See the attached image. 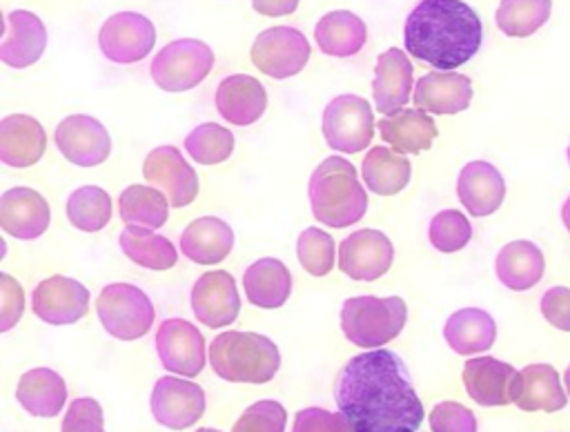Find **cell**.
<instances>
[{
  "label": "cell",
  "mask_w": 570,
  "mask_h": 432,
  "mask_svg": "<svg viewBox=\"0 0 570 432\" xmlns=\"http://www.w3.org/2000/svg\"><path fill=\"white\" fill-rule=\"evenodd\" d=\"M292 432H354L341 412L325 408H305L296 412Z\"/></svg>",
  "instance_id": "obj_45"
},
{
  "label": "cell",
  "mask_w": 570,
  "mask_h": 432,
  "mask_svg": "<svg viewBox=\"0 0 570 432\" xmlns=\"http://www.w3.org/2000/svg\"><path fill=\"white\" fill-rule=\"evenodd\" d=\"M149 408L154 419L167 430H187L205 412V392L198 383L178 376H160L154 383Z\"/></svg>",
  "instance_id": "obj_11"
},
{
  "label": "cell",
  "mask_w": 570,
  "mask_h": 432,
  "mask_svg": "<svg viewBox=\"0 0 570 432\" xmlns=\"http://www.w3.org/2000/svg\"><path fill=\"white\" fill-rule=\"evenodd\" d=\"M118 245L129 261L154 272L171 269L178 261V252L171 240L163 234H154L147 227L127 225L118 236Z\"/></svg>",
  "instance_id": "obj_35"
},
{
  "label": "cell",
  "mask_w": 570,
  "mask_h": 432,
  "mask_svg": "<svg viewBox=\"0 0 570 432\" xmlns=\"http://www.w3.org/2000/svg\"><path fill=\"white\" fill-rule=\"evenodd\" d=\"M552 0H501L494 20L505 36L528 38L548 22Z\"/></svg>",
  "instance_id": "obj_37"
},
{
  "label": "cell",
  "mask_w": 570,
  "mask_h": 432,
  "mask_svg": "<svg viewBox=\"0 0 570 432\" xmlns=\"http://www.w3.org/2000/svg\"><path fill=\"white\" fill-rule=\"evenodd\" d=\"M456 194L470 216L483 218L494 214L505 198V180L488 160H470L459 171Z\"/></svg>",
  "instance_id": "obj_21"
},
{
  "label": "cell",
  "mask_w": 570,
  "mask_h": 432,
  "mask_svg": "<svg viewBox=\"0 0 570 432\" xmlns=\"http://www.w3.org/2000/svg\"><path fill=\"white\" fill-rule=\"evenodd\" d=\"M561 220H563L566 229L570 232V196L566 198V203H563V207H561Z\"/></svg>",
  "instance_id": "obj_49"
},
{
  "label": "cell",
  "mask_w": 570,
  "mask_h": 432,
  "mask_svg": "<svg viewBox=\"0 0 570 432\" xmlns=\"http://www.w3.org/2000/svg\"><path fill=\"white\" fill-rule=\"evenodd\" d=\"M209 363L223 381L267 383L281 367V352L274 341L258 332L229 330L212 341Z\"/></svg>",
  "instance_id": "obj_4"
},
{
  "label": "cell",
  "mask_w": 570,
  "mask_h": 432,
  "mask_svg": "<svg viewBox=\"0 0 570 432\" xmlns=\"http://www.w3.org/2000/svg\"><path fill=\"white\" fill-rule=\"evenodd\" d=\"M216 109L232 125H254L267 109V91L258 78L232 73L216 87Z\"/></svg>",
  "instance_id": "obj_24"
},
{
  "label": "cell",
  "mask_w": 570,
  "mask_h": 432,
  "mask_svg": "<svg viewBox=\"0 0 570 432\" xmlns=\"http://www.w3.org/2000/svg\"><path fill=\"white\" fill-rule=\"evenodd\" d=\"M392 240L379 229H356L338 245V269L354 281H376L392 267Z\"/></svg>",
  "instance_id": "obj_12"
},
{
  "label": "cell",
  "mask_w": 570,
  "mask_h": 432,
  "mask_svg": "<svg viewBox=\"0 0 570 432\" xmlns=\"http://www.w3.org/2000/svg\"><path fill=\"white\" fill-rule=\"evenodd\" d=\"M234 247L232 227L218 216H200L180 234V252L198 265H216L229 256Z\"/></svg>",
  "instance_id": "obj_27"
},
{
  "label": "cell",
  "mask_w": 570,
  "mask_h": 432,
  "mask_svg": "<svg viewBox=\"0 0 570 432\" xmlns=\"http://www.w3.org/2000/svg\"><path fill=\"white\" fill-rule=\"evenodd\" d=\"M376 127L379 136L399 154L425 151L439 136L436 122L421 109H401L392 116H383Z\"/></svg>",
  "instance_id": "obj_28"
},
{
  "label": "cell",
  "mask_w": 570,
  "mask_h": 432,
  "mask_svg": "<svg viewBox=\"0 0 570 432\" xmlns=\"http://www.w3.org/2000/svg\"><path fill=\"white\" fill-rule=\"evenodd\" d=\"M463 385L468 396L485 408L514 403V390L519 381V372L494 356L468 359L463 365Z\"/></svg>",
  "instance_id": "obj_18"
},
{
  "label": "cell",
  "mask_w": 570,
  "mask_h": 432,
  "mask_svg": "<svg viewBox=\"0 0 570 432\" xmlns=\"http://www.w3.org/2000/svg\"><path fill=\"white\" fill-rule=\"evenodd\" d=\"M363 183L376 196H394L407 187L412 176L410 160L392 147H372L361 165Z\"/></svg>",
  "instance_id": "obj_34"
},
{
  "label": "cell",
  "mask_w": 570,
  "mask_h": 432,
  "mask_svg": "<svg viewBox=\"0 0 570 432\" xmlns=\"http://www.w3.org/2000/svg\"><path fill=\"white\" fill-rule=\"evenodd\" d=\"M412 73H414L412 62L403 49L392 47L379 56L374 80H372L374 109L379 114L392 116L401 111V107L410 100Z\"/></svg>",
  "instance_id": "obj_22"
},
{
  "label": "cell",
  "mask_w": 570,
  "mask_h": 432,
  "mask_svg": "<svg viewBox=\"0 0 570 432\" xmlns=\"http://www.w3.org/2000/svg\"><path fill=\"white\" fill-rule=\"evenodd\" d=\"M325 143L343 154L363 151L374 138V114L365 98L341 94L323 109Z\"/></svg>",
  "instance_id": "obj_8"
},
{
  "label": "cell",
  "mask_w": 570,
  "mask_h": 432,
  "mask_svg": "<svg viewBox=\"0 0 570 432\" xmlns=\"http://www.w3.org/2000/svg\"><path fill=\"white\" fill-rule=\"evenodd\" d=\"M31 310L49 325H71L87 314L89 289L76 278L53 274L36 285Z\"/></svg>",
  "instance_id": "obj_16"
},
{
  "label": "cell",
  "mask_w": 570,
  "mask_h": 432,
  "mask_svg": "<svg viewBox=\"0 0 570 432\" xmlns=\"http://www.w3.org/2000/svg\"><path fill=\"white\" fill-rule=\"evenodd\" d=\"M403 40L410 56L439 71H452L476 56L483 24L463 0H421L405 20Z\"/></svg>",
  "instance_id": "obj_2"
},
{
  "label": "cell",
  "mask_w": 570,
  "mask_h": 432,
  "mask_svg": "<svg viewBox=\"0 0 570 432\" xmlns=\"http://www.w3.org/2000/svg\"><path fill=\"white\" fill-rule=\"evenodd\" d=\"M287 412L278 401L263 399L252 403L232 425V432H285Z\"/></svg>",
  "instance_id": "obj_42"
},
{
  "label": "cell",
  "mask_w": 570,
  "mask_h": 432,
  "mask_svg": "<svg viewBox=\"0 0 570 432\" xmlns=\"http://www.w3.org/2000/svg\"><path fill=\"white\" fill-rule=\"evenodd\" d=\"M234 134L218 122H203L185 136V151L200 165L225 163L234 151Z\"/></svg>",
  "instance_id": "obj_39"
},
{
  "label": "cell",
  "mask_w": 570,
  "mask_h": 432,
  "mask_svg": "<svg viewBox=\"0 0 570 432\" xmlns=\"http://www.w3.org/2000/svg\"><path fill=\"white\" fill-rule=\"evenodd\" d=\"M120 218L127 225L158 229L167 223L169 198L149 185H129L118 198Z\"/></svg>",
  "instance_id": "obj_36"
},
{
  "label": "cell",
  "mask_w": 570,
  "mask_h": 432,
  "mask_svg": "<svg viewBox=\"0 0 570 432\" xmlns=\"http://www.w3.org/2000/svg\"><path fill=\"white\" fill-rule=\"evenodd\" d=\"M4 40L0 45V60L9 67L24 69L40 60L47 47L45 22L27 9L9 11L4 18Z\"/></svg>",
  "instance_id": "obj_20"
},
{
  "label": "cell",
  "mask_w": 570,
  "mask_h": 432,
  "mask_svg": "<svg viewBox=\"0 0 570 432\" xmlns=\"http://www.w3.org/2000/svg\"><path fill=\"white\" fill-rule=\"evenodd\" d=\"M405 318L407 305L401 296H352L341 307L345 338L365 350H376L396 338Z\"/></svg>",
  "instance_id": "obj_5"
},
{
  "label": "cell",
  "mask_w": 570,
  "mask_h": 432,
  "mask_svg": "<svg viewBox=\"0 0 570 432\" xmlns=\"http://www.w3.org/2000/svg\"><path fill=\"white\" fill-rule=\"evenodd\" d=\"M432 432H476V416L456 401H441L430 412Z\"/></svg>",
  "instance_id": "obj_43"
},
{
  "label": "cell",
  "mask_w": 570,
  "mask_h": 432,
  "mask_svg": "<svg viewBox=\"0 0 570 432\" xmlns=\"http://www.w3.org/2000/svg\"><path fill=\"white\" fill-rule=\"evenodd\" d=\"M53 140L58 151L78 167H96L111 154L107 127L87 114L62 118L53 131Z\"/></svg>",
  "instance_id": "obj_14"
},
{
  "label": "cell",
  "mask_w": 570,
  "mask_h": 432,
  "mask_svg": "<svg viewBox=\"0 0 570 432\" xmlns=\"http://www.w3.org/2000/svg\"><path fill=\"white\" fill-rule=\"evenodd\" d=\"M314 40L325 56L350 58L363 49L367 40V29L356 13L347 9H336L325 13L316 22Z\"/></svg>",
  "instance_id": "obj_33"
},
{
  "label": "cell",
  "mask_w": 570,
  "mask_h": 432,
  "mask_svg": "<svg viewBox=\"0 0 570 432\" xmlns=\"http://www.w3.org/2000/svg\"><path fill=\"white\" fill-rule=\"evenodd\" d=\"M60 432H105L100 403L89 396L73 399L62 419Z\"/></svg>",
  "instance_id": "obj_44"
},
{
  "label": "cell",
  "mask_w": 570,
  "mask_h": 432,
  "mask_svg": "<svg viewBox=\"0 0 570 432\" xmlns=\"http://www.w3.org/2000/svg\"><path fill=\"white\" fill-rule=\"evenodd\" d=\"M252 9L261 16H269V18H278V16H287L294 13L298 9L301 0H249Z\"/></svg>",
  "instance_id": "obj_48"
},
{
  "label": "cell",
  "mask_w": 570,
  "mask_h": 432,
  "mask_svg": "<svg viewBox=\"0 0 570 432\" xmlns=\"http://www.w3.org/2000/svg\"><path fill=\"white\" fill-rule=\"evenodd\" d=\"M312 56L309 40L296 27H267L263 29L252 45L249 58L254 67L276 80L292 78L307 65Z\"/></svg>",
  "instance_id": "obj_9"
},
{
  "label": "cell",
  "mask_w": 570,
  "mask_h": 432,
  "mask_svg": "<svg viewBox=\"0 0 570 432\" xmlns=\"http://www.w3.org/2000/svg\"><path fill=\"white\" fill-rule=\"evenodd\" d=\"M196 432H220V430H214V428H200V430H196Z\"/></svg>",
  "instance_id": "obj_51"
},
{
  "label": "cell",
  "mask_w": 570,
  "mask_h": 432,
  "mask_svg": "<svg viewBox=\"0 0 570 432\" xmlns=\"http://www.w3.org/2000/svg\"><path fill=\"white\" fill-rule=\"evenodd\" d=\"M156 352L165 370L196 376L205 367V338L185 318H165L156 332Z\"/></svg>",
  "instance_id": "obj_15"
},
{
  "label": "cell",
  "mask_w": 570,
  "mask_h": 432,
  "mask_svg": "<svg viewBox=\"0 0 570 432\" xmlns=\"http://www.w3.org/2000/svg\"><path fill=\"white\" fill-rule=\"evenodd\" d=\"M412 100L425 114H459L470 107L472 80L454 71H430L414 85Z\"/></svg>",
  "instance_id": "obj_23"
},
{
  "label": "cell",
  "mask_w": 570,
  "mask_h": 432,
  "mask_svg": "<svg viewBox=\"0 0 570 432\" xmlns=\"http://www.w3.org/2000/svg\"><path fill=\"white\" fill-rule=\"evenodd\" d=\"M49 203L31 187H11L0 196V227L4 234L33 240L49 227Z\"/></svg>",
  "instance_id": "obj_19"
},
{
  "label": "cell",
  "mask_w": 570,
  "mask_h": 432,
  "mask_svg": "<svg viewBox=\"0 0 570 432\" xmlns=\"http://www.w3.org/2000/svg\"><path fill=\"white\" fill-rule=\"evenodd\" d=\"M334 401L354 432H414L425 412L401 356L381 347L341 367Z\"/></svg>",
  "instance_id": "obj_1"
},
{
  "label": "cell",
  "mask_w": 570,
  "mask_h": 432,
  "mask_svg": "<svg viewBox=\"0 0 570 432\" xmlns=\"http://www.w3.org/2000/svg\"><path fill=\"white\" fill-rule=\"evenodd\" d=\"M47 147L45 127L27 114H9L0 120V160L9 167L36 165Z\"/></svg>",
  "instance_id": "obj_25"
},
{
  "label": "cell",
  "mask_w": 570,
  "mask_h": 432,
  "mask_svg": "<svg viewBox=\"0 0 570 432\" xmlns=\"http://www.w3.org/2000/svg\"><path fill=\"white\" fill-rule=\"evenodd\" d=\"M514 403L525 412H559L568 403L559 372L548 363H532L519 372Z\"/></svg>",
  "instance_id": "obj_26"
},
{
  "label": "cell",
  "mask_w": 570,
  "mask_h": 432,
  "mask_svg": "<svg viewBox=\"0 0 570 432\" xmlns=\"http://www.w3.org/2000/svg\"><path fill=\"white\" fill-rule=\"evenodd\" d=\"M428 238L436 252L454 254L470 243L472 225L468 216H463L459 209H443L436 216H432Z\"/></svg>",
  "instance_id": "obj_41"
},
{
  "label": "cell",
  "mask_w": 570,
  "mask_h": 432,
  "mask_svg": "<svg viewBox=\"0 0 570 432\" xmlns=\"http://www.w3.org/2000/svg\"><path fill=\"white\" fill-rule=\"evenodd\" d=\"M568 163H570V145H568Z\"/></svg>",
  "instance_id": "obj_52"
},
{
  "label": "cell",
  "mask_w": 570,
  "mask_h": 432,
  "mask_svg": "<svg viewBox=\"0 0 570 432\" xmlns=\"http://www.w3.org/2000/svg\"><path fill=\"white\" fill-rule=\"evenodd\" d=\"M214 51L196 38H178L167 42L151 60V80L169 94L189 91L200 85L214 69Z\"/></svg>",
  "instance_id": "obj_6"
},
{
  "label": "cell",
  "mask_w": 570,
  "mask_h": 432,
  "mask_svg": "<svg viewBox=\"0 0 570 432\" xmlns=\"http://www.w3.org/2000/svg\"><path fill=\"white\" fill-rule=\"evenodd\" d=\"M16 399L31 416L51 419L67 401V385L58 372L49 367H33L20 376Z\"/></svg>",
  "instance_id": "obj_32"
},
{
  "label": "cell",
  "mask_w": 570,
  "mask_h": 432,
  "mask_svg": "<svg viewBox=\"0 0 570 432\" xmlns=\"http://www.w3.org/2000/svg\"><path fill=\"white\" fill-rule=\"evenodd\" d=\"M443 336L456 354L472 356L494 345L497 323L481 307H463L448 316L443 325Z\"/></svg>",
  "instance_id": "obj_30"
},
{
  "label": "cell",
  "mask_w": 570,
  "mask_h": 432,
  "mask_svg": "<svg viewBox=\"0 0 570 432\" xmlns=\"http://www.w3.org/2000/svg\"><path fill=\"white\" fill-rule=\"evenodd\" d=\"M563 381H566V392H568V396H570V365L566 367V374H563Z\"/></svg>",
  "instance_id": "obj_50"
},
{
  "label": "cell",
  "mask_w": 570,
  "mask_h": 432,
  "mask_svg": "<svg viewBox=\"0 0 570 432\" xmlns=\"http://www.w3.org/2000/svg\"><path fill=\"white\" fill-rule=\"evenodd\" d=\"M142 178L160 189L171 207H187L198 194V176L194 167L171 145H160L145 156Z\"/></svg>",
  "instance_id": "obj_13"
},
{
  "label": "cell",
  "mask_w": 570,
  "mask_h": 432,
  "mask_svg": "<svg viewBox=\"0 0 570 432\" xmlns=\"http://www.w3.org/2000/svg\"><path fill=\"white\" fill-rule=\"evenodd\" d=\"M98 45L107 60L131 65L149 56L154 49L156 27L147 16L138 11H118L102 22Z\"/></svg>",
  "instance_id": "obj_10"
},
{
  "label": "cell",
  "mask_w": 570,
  "mask_h": 432,
  "mask_svg": "<svg viewBox=\"0 0 570 432\" xmlns=\"http://www.w3.org/2000/svg\"><path fill=\"white\" fill-rule=\"evenodd\" d=\"M309 205L327 227H350L367 212V194L347 158L327 156L309 176Z\"/></svg>",
  "instance_id": "obj_3"
},
{
  "label": "cell",
  "mask_w": 570,
  "mask_h": 432,
  "mask_svg": "<svg viewBox=\"0 0 570 432\" xmlns=\"http://www.w3.org/2000/svg\"><path fill=\"white\" fill-rule=\"evenodd\" d=\"M247 301L261 310L285 305L292 294V274L278 258H258L243 274Z\"/></svg>",
  "instance_id": "obj_31"
},
{
  "label": "cell",
  "mask_w": 570,
  "mask_h": 432,
  "mask_svg": "<svg viewBox=\"0 0 570 432\" xmlns=\"http://www.w3.org/2000/svg\"><path fill=\"white\" fill-rule=\"evenodd\" d=\"M334 238L321 227H307L298 234L296 256L303 269L312 276H327L334 267Z\"/></svg>",
  "instance_id": "obj_40"
},
{
  "label": "cell",
  "mask_w": 570,
  "mask_h": 432,
  "mask_svg": "<svg viewBox=\"0 0 570 432\" xmlns=\"http://www.w3.org/2000/svg\"><path fill=\"white\" fill-rule=\"evenodd\" d=\"M24 312V289L7 272L0 274V332H9Z\"/></svg>",
  "instance_id": "obj_46"
},
{
  "label": "cell",
  "mask_w": 570,
  "mask_h": 432,
  "mask_svg": "<svg viewBox=\"0 0 570 432\" xmlns=\"http://www.w3.org/2000/svg\"><path fill=\"white\" fill-rule=\"evenodd\" d=\"M69 223L87 234L100 232L111 218V198L102 187L85 185L71 192L67 198Z\"/></svg>",
  "instance_id": "obj_38"
},
{
  "label": "cell",
  "mask_w": 570,
  "mask_h": 432,
  "mask_svg": "<svg viewBox=\"0 0 570 432\" xmlns=\"http://www.w3.org/2000/svg\"><path fill=\"white\" fill-rule=\"evenodd\" d=\"M494 272L508 289L525 292L543 278L546 258L532 240H512L499 249Z\"/></svg>",
  "instance_id": "obj_29"
},
{
  "label": "cell",
  "mask_w": 570,
  "mask_h": 432,
  "mask_svg": "<svg viewBox=\"0 0 570 432\" xmlns=\"http://www.w3.org/2000/svg\"><path fill=\"white\" fill-rule=\"evenodd\" d=\"M189 298L196 321L207 327H225L234 323L240 312L236 281L225 269H209L200 274L191 287Z\"/></svg>",
  "instance_id": "obj_17"
},
{
  "label": "cell",
  "mask_w": 570,
  "mask_h": 432,
  "mask_svg": "<svg viewBox=\"0 0 570 432\" xmlns=\"http://www.w3.org/2000/svg\"><path fill=\"white\" fill-rule=\"evenodd\" d=\"M541 314L543 318L561 330L570 332V287L554 285L541 296Z\"/></svg>",
  "instance_id": "obj_47"
},
{
  "label": "cell",
  "mask_w": 570,
  "mask_h": 432,
  "mask_svg": "<svg viewBox=\"0 0 570 432\" xmlns=\"http://www.w3.org/2000/svg\"><path fill=\"white\" fill-rule=\"evenodd\" d=\"M96 312L107 330L118 341H136L154 325V305L149 296L131 283H109L96 298Z\"/></svg>",
  "instance_id": "obj_7"
}]
</instances>
